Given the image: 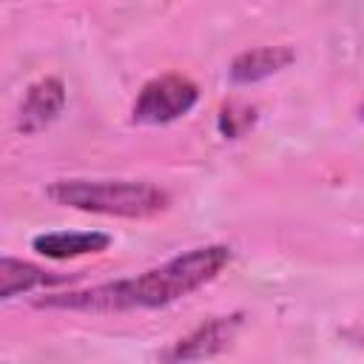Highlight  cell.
I'll return each instance as SVG.
<instances>
[{
  "label": "cell",
  "mask_w": 364,
  "mask_h": 364,
  "mask_svg": "<svg viewBox=\"0 0 364 364\" xmlns=\"http://www.w3.org/2000/svg\"><path fill=\"white\" fill-rule=\"evenodd\" d=\"M230 262V250L222 245L193 247L159 267H151L134 279H119L97 284L88 290L46 296L37 307L51 310H80V313H122V310H154L185 299L202 284L213 282L219 270Z\"/></svg>",
  "instance_id": "6da1fadb"
},
{
  "label": "cell",
  "mask_w": 364,
  "mask_h": 364,
  "mask_svg": "<svg viewBox=\"0 0 364 364\" xmlns=\"http://www.w3.org/2000/svg\"><path fill=\"white\" fill-rule=\"evenodd\" d=\"M48 199L65 208L125 219H145L168 208L165 191L134 179H60L48 188Z\"/></svg>",
  "instance_id": "7a4b0ae2"
},
{
  "label": "cell",
  "mask_w": 364,
  "mask_h": 364,
  "mask_svg": "<svg viewBox=\"0 0 364 364\" xmlns=\"http://www.w3.org/2000/svg\"><path fill=\"white\" fill-rule=\"evenodd\" d=\"M199 100V88L179 74H165L142 85L134 102V122L139 125H165L185 117Z\"/></svg>",
  "instance_id": "3957f363"
},
{
  "label": "cell",
  "mask_w": 364,
  "mask_h": 364,
  "mask_svg": "<svg viewBox=\"0 0 364 364\" xmlns=\"http://www.w3.org/2000/svg\"><path fill=\"white\" fill-rule=\"evenodd\" d=\"M65 105V88L60 80L46 77L34 85H28L23 102H20V114H17V128L23 134H37L43 131L48 122L57 119V114Z\"/></svg>",
  "instance_id": "277c9868"
},
{
  "label": "cell",
  "mask_w": 364,
  "mask_h": 364,
  "mask_svg": "<svg viewBox=\"0 0 364 364\" xmlns=\"http://www.w3.org/2000/svg\"><path fill=\"white\" fill-rule=\"evenodd\" d=\"M108 245H111V236L100 230H51V233L34 236L31 242V247L48 259H74L85 253H100Z\"/></svg>",
  "instance_id": "5b68a950"
},
{
  "label": "cell",
  "mask_w": 364,
  "mask_h": 364,
  "mask_svg": "<svg viewBox=\"0 0 364 364\" xmlns=\"http://www.w3.org/2000/svg\"><path fill=\"white\" fill-rule=\"evenodd\" d=\"M236 327H239V321L233 316L230 318H210L196 333H191L188 338H182L168 353V358H205V355H213V353H219L233 338Z\"/></svg>",
  "instance_id": "8992f818"
},
{
  "label": "cell",
  "mask_w": 364,
  "mask_h": 364,
  "mask_svg": "<svg viewBox=\"0 0 364 364\" xmlns=\"http://www.w3.org/2000/svg\"><path fill=\"white\" fill-rule=\"evenodd\" d=\"M290 63H293V51L287 46H264V48L239 54L230 65V77L233 82H256V80H264L282 71Z\"/></svg>",
  "instance_id": "52a82bcc"
},
{
  "label": "cell",
  "mask_w": 364,
  "mask_h": 364,
  "mask_svg": "<svg viewBox=\"0 0 364 364\" xmlns=\"http://www.w3.org/2000/svg\"><path fill=\"white\" fill-rule=\"evenodd\" d=\"M57 282H65V276H51L28 262H17L11 256H6L0 262V296L3 299H14L20 293H28L34 287H43V284H57Z\"/></svg>",
  "instance_id": "ba28073f"
}]
</instances>
